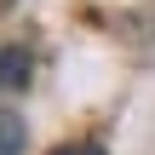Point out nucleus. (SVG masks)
<instances>
[{
    "label": "nucleus",
    "mask_w": 155,
    "mask_h": 155,
    "mask_svg": "<svg viewBox=\"0 0 155 155\" xmlns=\"http://www.w3.org/2000/svg\"><path fill=\"white\" fill-rule=\"evenodd\" d=\"M35 75V58L23 46H0V92H23Z\"/></svg>",
    "instance_id": "nucleus-1"
},
{
    "label": "nucleus",
    "mask_w": 155,
    "mask_h": 155,
    "mask_svg": "<svg viewBox=\"0 0 155 155\" xmlns=\"http://www.w3.org/2000/svg\"><path fill=\"white\" fill-rule=\"evenodd\" d=\"M23 144H29V127H23V115L0 104V155H23Z\"/></svg>",
    "instance_id": "nucleus-2"
},
{
    "label": "nucleus",
    "mask_w": 155,
    "mask_h": 155,
    "mask_svg": "<svg viewBox=\"0 0 155 155\" xmlns=\"http://www.w3.org/2000/svg\"><path fill=\"white\" fill-rule=\"evenodd\" d=\"M52 155H109V150H104V144H58Z\"/></svg>",
    "instance_id": "nucleus-3"
},
{
    "label": "nucleus",
    "mask_w": 155,
    "mask_h": 155,
    "mask_svg": "<svg viewBox=\"0 0 155 155\" xmlns=\"http://www.w3.org/2000/svg\"><path fill=\"white\" fill-rule=\"evenodd\" d=\"M0 12H12V0H0Z\"/></svg>",
    "instance_id": "nucleus-4"
}]
</instances>
